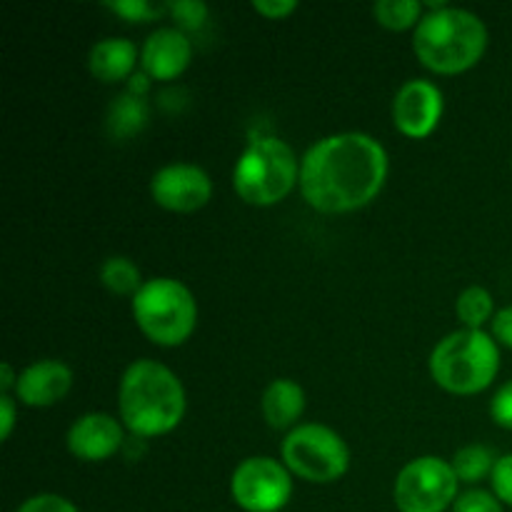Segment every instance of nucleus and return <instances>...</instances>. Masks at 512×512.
<instances>
[{"label":"nucleus","mask_w":512,"mask_h":512,"mask_svg":"<svg viewBox=\"0 0 512 512\" xmlns=\"http://www.w3.org/2000/svg\"><path fill=\"white\" fill-rule=\"evenodd\" d=\"M443 118V93L430 80H408L395 93V128L408 138H428Z\"/></svg>","instance_id":"nucleus-11"},{"label":"nucleus","mask_w":512,"mask_h":512,"mask_svg":"<svg viewBox=\"0 0 512 512\" xmlns=\"http://www.w3.org/2000/svg\"><path fill=\"white\" fill-rule=\"evenodd\" d=\"M263 418L273 430H288L298 423L305 410V390L295 380L278 378L265 388L263 400Z\"/></svg>","instance_id":"nucleus-16"},{"label":"nucleus","mask_w":512,"mask_h":512,"mask_svg":"<svg viewBox=\"0 0 512 512\" xmlns=\"http://www.w3.org/2000/svg\"><path fill=\"white\" fill-rule=\"evenodd\" d=\"M490 415L500 428L512 430V380L495 393L493 403H490Z\"/></svg>","instance_id":"nucleus-27"},{"label":"nucleus","mask_w":512,"mask_h":512,"mask_svg":"<svg viewBox=\"0 0 512 512\" xmlns=\"http://www.w3.org/2000/svg\"><path fill=\"white\" fill-rule=\"evenodd\" d=\"M230 493L245 512H280L293 495V480L285 463L255 455L235 468Z\"/></svg>","instance_id":"nucleus-9"},{"label":"nucleus","mask_w":512,"mask_h":512,"mask_svg":"<svg viewBox=\"0 0 512 512\" xmlns=\"http://www.w3.org/2000/svg\"><path fill=\"white\" fill-rule=\"evenodd\" d=\"M453 512H503V503L488 490H468L458 495Z\"/></svg>","instance_id":"nucleus-24"},{"label":"nucleus","mask_w":512,"mask_h":512,"mask_svg":"<svg viewBox=\"0 0 512 512\" xmlns=\"http://www.w3.org/2000/svg\"><path fill=\"white\" fill-rule=\"evenodd\" d=\"M133 318L148 340L163 348L183 345L198 323L193 293L180 280L153 278L133 298Z\"/></svg>","instance_id":"nucleus-6"},{"label":"nucleus","mask_w":512,"mask_h":512,"mask_svg":"<svg viewBox=\"0 0 512 512\" xmlns=\"http://www.w3.org/2000/svg\"><path fill=\"white\" fill-rule=\"evenodd\" d=\"M150 195L160 208L170 213H195L208 205L213 195V180L198 165L173 163L153 175Z\"/></svg>","instance_id":"nucleus-10"},{"label":"nucleus","mask_w":512,"mask_h":512,"mask_svg":"<svg viewBox=\"0 0 512 512\" xmlns=\"http://www.w3.org/2000/svg\"><path fill=\"white\" fill-rule=\"evenodd\" d=\"M73 388V370L60 360H38L18 373L15 395L28 408H50Z\"/></svg>","instance_id":"nucleus-14"},{"label":"nucleus","mask_w":512,"mask_h":512,"mask_svg":"<svg viewBox=\"0 0 512 512\" xmlns=\"http://www.w3.org/2000/svg\"><path fill=\"white\" fill-rule=\"evenodd\" d=\"M100 283L113 295H130V298H135L138 290L143 288L138 265L123 255H113L100 265Z\"/></svg>","instance_id":"nucleus-18"},{"label":"nucleus","mask_w":512,"mask_h":512,"mask_svg":"<svg viewBox=\"0 0 512 512\" xmlns=\"http://www.w3.org/2000/svg\"><path fill=\"white\" fill-rule=\"evenodd\" d=\"M458 485L460 480L448 460L423 455L400 470L393 498L400 512H445L458 500Z\"/></svg>","instance_id":"nucleus-8"},{"label":"nucleus","mask_w":512,"mask_h":512,"mask_svg":"<svg viewBox=\"0 0 512 512\" xmlns=\"http://www.w3.org/2000/svg\"><path fill=\"white\" fill-rule=\"evenodd\" d=\"M495 453L485 445H465L455 453L453 458V470L458 475L460 483H480L483 478H490L495 470Z\"/></svg>","instance_id":"nucleus-19"},{"label":"nucleus","mask_w":512,"mask_h":512,"mask_svg":"<svg viewBox=\"0 0 512 512\" xmlns=\"http://www.w3.org/2000/svg\"><path fill=\"white\" fill-rule=\"evenodd\" d=\"M108 8L113 13L123 15L130 23H148V20H155L163 13H168V3L153 5L148 0H113V3H108Z\"/></svg>","instance_id":"nucleus-22"},{"label":"nucleus","mask_w":512,"mask_h":512,"mask_svg":"<svg viewBox=\"0 0 512 512\" xmlns=\"http://www.w3.org/2000/svg\"><path fill=\"white\" fill-rule=\"evenodd\" d=\"M373 15L383 28L388 30H408L418 28L423 18V3L418 0H378L373 5Z\"/></svg>","instance_id":"nucleus-21"},{"label":"nucleus","mask_w":512,"mask_h":512,"mask_svg":"<svg viewBox=\"0 0 512 512\" xmlns=\"http://www.w3.org/2000/svg\"><path fill=\"white\" fill-rule=\"evenodd\" d=\"M15 425V400L10 395H0V438L8 440Z\"/></svg>","instance_id":"nucleus-30"},{"label":"nucleus","mask_w":512,"mask_h":512,"mask_svg":"<svg viewBox=\"0 0 512 512\" xmlns=\"http://www.w3.org/2000/svg\"><path fill=\"white\" fill-rule=\"evenodd\" d=\"M283 463L298 478L325 485L348 473L350 450L333 428L308 423L290 430L283 440Z\"/></svg>","instance_id":"nucleus-7"},{"label":"nucleus","mask_w":512,"mask_h":512,"mask_svg":"<svg viewBox=\"0 0 512 512\" xmlns=\"http://www.w3.org/2000/svg\"><path fill=\"white\" fill-rule=\"evenodd\" d=\"M168 15L180 25V30H198L208 20V5L200 0H173L168 3Z\"/></svg>","instance_id":"nucleus-23"},{"label":"nucleus","mask_w":512,"mask_h":512,"mask_svg":"<svg viewBox=\"0 0 512 512\" xmlns=\"http://www.w3.org/2000/svg\"><path fill=\"white\" fill-rule=\"evenodd\" d=\"M15 512H80L68 498L55 493H40L25 500Z\"/></svg>","instance_id":"nucleus-26"},{"label":"nucleus","mask_w":512,"mask_h":512,"mask_svg":"<svg viewBox=\"0 0 512 512\" xmlns=\"http://www.w3.org/2000/svg\"><path fill=\"white\" fill-rule=\"evenodd\" d=\"M190 58H193V45L180 28L155 30L140 48L143 73L153 80H175L185 73Z\"/></svg>","instance_id":"nucleus-13"},{"label":"nucleus","mask_w":512,"mask_h":512,"mask_svg":"<svg viewBox=\"0 0 512 512\" xmlns=\"http://www.w3.org/2000/svg\"><path fill=\"white\" fill-rule=\"evenodd\" d=\"M150 108L145 98L138 95L123 93L110 103L108 118H105V128H108L110 138L115 140H130L148 125Z\"/></svg>","instance_id":"nucleus-17"},{"label":"nucleus","mask_w":512,"mask_h":512,"mask_svg":"<svg viewBox=\"0 0 512 512\" xmlns=\"http://www.w3.org/2000/svg\"><path fill=\"white\" fill-rule=\"evenodd\" d=\"M68 450L83 463H103L123 445V425L108 413H88L68 430Z\"/></svg>","instance_id":"nucleus-12"},{"label":"nucleus","mask_w":512,"mask_h":512,"mask_svg":"<svg viewBox=\"0 0 512 512\" xmlns=\"http://www.w3.org/2000/svg\"><path fill=\"white\" fill-rule=\"evenodd\" d=\"M118 408L130 433L155 438L180 425L185 415V388L178 375L158 360H135L120 378Z\"/></svg>","instance_id":"nucleus-2"},{"label":"nucleus","mask_w":512,"mask_h":512,"mask_svg":"<svg viewBox=\"0 0 512 512\" xmlns=\"http://www.w3.org/2000/svg\"><path fill=\"white\" fill-rule=\"evenodd\" d=\"M488 48V28L475 13L463 8L430 10L413 33V50L420 63L440 75L470 70Z\"/></svg>","instance_id":"nucleus-3"},{"label":"nucleus","mask_w":512,"mask_h":512,"mask_svg":"<svg viewBox=\"0 0 512 512\" xmlns=\"http://www.w3.org/2000/svg\"><path fill=\"white\" fill-rule=\"evenodd\" d=\"M498 370V343L483 330H455L430 353V375L440 388L455 395H475L490 388Z\"/></svg>","instance_id":"nucleus-4"},{"label":"nucleus","mask_w":512,"mask_h":512,"mask_svg":"<svg viewBox=\"0 0 512 512\" xmlns=\"http://www.w3.org/2000/svg\"><path fill=\"white\" fill-rule=\"evenodd\" d=\"M253 10L270 20H283L298 10V3H295V0H255Z\"/></svg>","instance_id":"nucleus-28"},{"label":"nucleus","mask_w":512,"mask_h":512,"mask_svg":"<svg viewBox=\"0 0 512 512\" xmlns=\"http://www.w3.org/2000/svg\"><path fill=\"white\" fill-rule=\"evenodd\" d=\"M15 385H18V375L13 373V365L3 363L0 365V395H10Z\"/></svg>","instance_id":"nucleus-32"},{"label":"nucleus","mask_w":512,"mask_h":512,"mask_svg":"<svg viewBox=\"0 0 512 512\" xmlns=\"http://www.w3.org/2000/svg\"><path fill=\"white\" fill-rule=\"evenodd\" d=\"M490 483H493L495 498L512 508V453L498 458L493 475H490Z\"/></svg>","instance_id":"nucleus-25"},{"label":"nucleus","mask_w":512,"mask_h":512,"mask_svg":"<svg viewBox=\"0 0 512 512\" xmlns=\"http://www.w3.org/2000/svg\"><path fill=\"white\" fill-rule=\"evenodd\" d=\"M300 180L293 148L278 138H258L240 153L233 170V188L240 200L258 208L280 203Z\"/></svg>","instance_id":"nucleus-5"},{"label":"nucleus","mask_w":512,"mask_h":512,"mask_svg":"<svg viewBox=\"0 0 512 512\" xmlns=\"http://www.w3.org/2000/svg\"><path fill=\"white\" fill-rule=\"evenodd\" d=\"M493 323V338L495 343L505 345V348H512V305L508 308L498 310L495 318L490 320Z\"/></svg>","instance_id":"nucleus-29"},{"label":"nucleus","mask_w":512,"mask_h":512,"mask_svg":"<svg viewBox=\"0 0 512 512\" xmlns=\"http://www.w3.org/2000/svg\"><path fill=\"white\" fill-rule=\"evenodd\" d=\"M455 313H458L460 323L468 330H480L483 323L495 318L493 313V295L488 293L480 285H470L463 293L458 295V303H455Z\"/></svg>","instance_id":"nucleus-20"},{"label":"nucleus","mask_w":512,"mask_h":512,"mask_svg":"<svg viewBox=\"0 0 512 512\" xmlns=\"http://www.w3.org/2000/svg\"><path fill=\"white\" fill-rule=\"evenodd\" d=\"M388 178V153L368 133L318 140L300 163V190L320 213H350L368 205Z\"/></svg>","instance_id":"nucleus-1"},{"label":"nucleus","mask_w":512,"mask_h":512,"mask_svg":"<svg viewBox=\"0 0 512 512\" xmlns=\"http://www.w3.org/2000/svg\"><path fill=\"white\" fill-rule=\"evenodd\" d=\"M138 63V45L125 38H105L90 48L88 68L100 83H120L133 75Z\"/></svg>","instance_id":"nucleus-15"},{"label":"nucleus","mask_w":512,"mask_h":512,"mask_svg":"<svg viewBox=\"0 0 512 512\" xmlns=\"http://www.w3.org/2000/svg\"><path fill=\"white\" fill-rule=\"evenodd\" d=\"M150 75L148 73H133L130 75V80H128V90H125V93H130V95H138V98H145V93H148V88H150Z\"/></svg>","instance_id":"nucleus-31"}]
</instances>
